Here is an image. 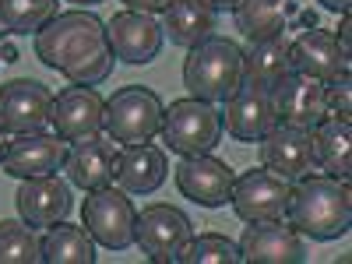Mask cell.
<instances>
[{"label": "cell", "instance_id": "obj_36", "mask_svg": "<svg viewBox=\"0 0 352 264\" xmlns=\"http://www.w3.org/2000/svg\"><path fill=\"white\" fill-rule=\"evenodd\" d=\"M8 36H11V32H8L4 25H0V60H4V46H8Z\"/></svg>", "mask_w": 352, "mask_h": 264}, {"label": "cell", "instance_id": "obj_28", "mask_svg": "<svg viewBox=\"0 0 352 264\" xmlns=\"http://www.w3.org/2000/svg\"><path fill=\"white\" fill-rule=\"evenodd\" d=\"M53 14H60L56 0H0V25L18 36L39 32Z\"/></svg>", "mask_w": 352, "mask_h": 264}, {"label": "cell", "instance_id": "obj_15", "mask_svg": "<svg viewBox=\"0 0 352 264\" xmlns=\"http://www.w3.org/2000/svg\"><path fill=\"white\" fill-rule=\"evenodd\" d=\"M240 254L250 264H303L307 261V243L292 226L282 219L272 222H247L240 236Z\"/></svg>", "mask_w": 352, "mask_h": 264}, {"label": "cell", "instance_id": "obj_22", "mask_svg": "<svg viewBox=\"0 0 352 264\" xmlns=\"http://www.w3.org/2000/svg\"><path fill=\"white\" fill-rule=\"evenodd\" d=\"M314 169H324V176L349 180L352 173V124L342 116H324L314 131Z\"/></svg>", "mask_w": 352, "mask_h": 264}, {"label": "cell", "instance_id": "obj_17", "mask_svg": "<svg viewBox=\"0 0 352 264\" xmlns=\"http://www.w3.org/2000/svg\"><path fill=\"white\" fill-rule=\"evenodd\" d=\"M14 204H18V215L32 229H50L71 215L74 197H71V184H64L53 173V176H36V180H21Z\"/></svg>", "mask_w": 352, "mask_h": 264}, {"label": "cell", "instance_id": "obj_32", "mask_svg": "<svg viewBox=\"0 0 352 264\" xmlns=\"http://www.w3.org/2000/svg\"><path fill=\"white\" fill-rule=\"evenodd\" d=\"M338 50L352 56V18L349 14H342V25H338Z\"/></svg>", "mask_w": 352, "mask_h": 264}, {"label": "cell", "instance_id": "obj_27", "mask_svg": "<svg viewBox=\"0 0 352 264\" xmlns=\"http://www.w3.org/2000/svg\"><path fill=\"white\" fill-rule=\"evenodd\" d=\"M43 240L25 219H0V264H39Z\"/></svg>", "mask_w": 352, "mask_h": 264}, {"label": "cell", "instance_id": "obj_14", "mask_svg": "<svg viewBox=\"0 0 352 264\" xmlns=\"http://www.w3.org/2000/svg\"><path fill=\"white\" fill-rule=\"evenodd\" d=\"M106 39L116 60L124 64H152L159 50H162V25L155 21V14H141V11H120L113 14V21L106 25Z\"/></svg>", "mask_w": 352, "mask_h": 264}, {"label": "cell", "instance_id": "obj_9", "mask_svg": "<svg viewBox=\"0 0 352 264\" xmlns=\"http://www.w3.org/2000/svg\"><path fill=\"white\" fill-rule=\"evenodd\" d=\"M53 124V92L36 78L0 85V127L8 134H39Z\"/></svg>", "mask_w": 352, "mask_h": 264}, {"label": "cell", "instance_id": "obj_5", "mask_svg": "<svg viewBox=\"0 0 352 264\" xmlns=\"http://www.w3.org/2000/svg\"><path fill=\"white\" fill-rule=\"evenodd\" d=\"M162 99L144 85H127L106 99V124L102 131L116 144H141L152 141L162 127Z\"/></svg>", "mask_w": 352, "mask_h": 264}, {"label": "cell", "instance_id": "obj_26", "mask_svg": "<svg viewBox=\"0 0 352 264\" xmlns=\"http://www.w3.org/2000/svg\"><path fill=\"white\" fill-rule=\"evenodd\" d=\"M43 261L50 264H96V240L81 226L56 222L43 236Z\"/></svg>", "mask_w": 352, "mask_h": 264}, {"label": "cell", "instance_id": "obj_37", "mask_svg": "<svg viewBox=\"0 0 352 264\" xmlns=\"http://www.w3.org/2000/svg\"><path fill=\"white\" fill-rule=\"evenodd\" d=\"M4 148H8V131L0 127V159H4Z\"/></svg>", "mask_w": 352, "mask_h": 264}, {"label": "cell", "instance_id": "obj_34", "mask_svg": "<svg viewBox=\"0 0 352 264\" xmlns=\"http://www.w3.org/2000/svg\"><path fill=\"white\" fill-rule=\"evenodd\" d=\"M204 4H208L212 11H232V8L240 4V0H204Z\"/></svg>", "mask_w": 352, "mask_h": 264}, {"label": "cell", "instance_id": "obj_16", "mask_svg": "<svg viewBox=\"0 0 352 264\" xmlns=\"http://www.w3.org/2000/svg\"><path fill=\"white\" fill-rule=\"evenodd\" d=\"M222 116V131L232 141H261L278 120H275V106H272V88L261 85H240L226 102Z\"/></svg>", "mask_w": 352, "mask_h": 264}, {"label": "cell", "instance_id": "obj_23", "mask_svg": "<svg viewBox=\"0 0 352 264\" xmlns=\"http://www.w3.org/2000/svg\"><path fill=\"white\" fill-rule=\"evenodd\" d=\"M215 32V11L204 0H169L162 11V36H169L173 46H197Z\"/></svg>", "mask_w": 352, "mask_h": 264}, {"label": "cell", "instance_id": "obj_11", "mask_svg": "<svg viewBox=\"0 0 352 264\" xmlns=\"http://www.w3.org/2000/svg\"><path fill=\"white\" fill-rule=\"evenodd\" d=\"M272 106H275V120L285 127H300V131H314L328 109V96H324V81L307 78L289 71L275 88H272Z\"/></svg>", "mask_w": 352, "mask_h": 264}, {"label": "cell", "instance_id": "obj_20", "mask_svg": "<svg viewBox=\"0 0 352 264\" xmlns=\"http://www.w3.org/2000/svg\"><path fill=\"white\" fill-rule=\"evenodd\" d=\"M289 60L296 74L331 81L338 74H349V56L338 50V39L324 28H307L303 36L289 43Z\"/></svg>", "mask_w": 352, "mask_h": 264}, {"label": "cell", "instance_id": "obj_33", "mask_svg": "<svg viewBox=\"0 0 352 264\" xmlns=\"http://www.w3.org/2000/svg\"><path fill=\"white\" fill-rule=\"evenodd\" d=\"M320 8H328V11H335V14H349L352 0H320Z\"/></svg>", "mask_w": 352, "mask_h": 264}, {"label": "cell", "instance_id": "obj_21", "mask_svg": "<svg viewBox=\"0 0 352 264\" xmlns=\"http://www.w3.org/2000/svg\"><path fill=\"white\" fill-rule=\"evenodd\" d=\"M169 176V159L159 144H124V152L116 155V187L127 194H155Z\"/></svg>", "mask_w": 352, "mask_h": 264}, {"label": "cell", "instance_id": "obj_18", "mask_svg": "<svg viewBox=\"0 0 352 264\" xmlns=\"http://www.w3.org/2000/svg\"><path fill=\"white\" fill-rule=\"evenodd\" d=\"M261 166L285 176V180H300V176H307L314 169L310 131L275 124L268 134L261 138Z\"/></svg>", "mask_w": 352, "mask_h": 264}, {"label": "cell", "instance_id": "obj_6", "mask_svg": "<svg viewBox=\"0 0 352 264\" xmlns=\"http://www.w3.org/2000/svg\"><path fill=\"white\" fill-rule=\"evenodd\" d=\"M190 236H194V226H190L187 212L173 208V204H148V208L134 219V243L155 264L180 261Z\"/></svg>", "mask_w": 352, "mask_h": 264}, {"label": "cell", "instance_id": "obj_10", "mask_svg": "<svg viewBox=\"0 0 352 264\" xmlns=\"http://www.w3.org/2000/svg\"><path fill=\"white\" fill-rule=\"evenodd\" d=\"M71 152V141H64L60 134H14L4 148V159H0V169L14 180H36V176H53L60 173Z\"/></svg>", "mask_w": 352, "mask_h": 264}, {"label": "cell", "instance_id": "obj_4", "mask_svg": "<svg viewBox=\"0 0 352 264\" xmlns=\"http://www.w3.org/2000/svg\"><path fill=\"white\" fill-rule=\"evenodd\" d=\"M166 148L176 155H204L222 141V113L212 102L201 99H180L162 109V127H159Z\"/></svg>", "mask_w": 352, "mask_h": 264}, {"label": "cell", "instance_id": "obj_8", "mask_svg": "<svg viewBox=\"0 0 352 264\" xmlns=\"http://www.w3.org/2000/svg\"><path fill=\"white\" fill-rule=\"evenodd\" d=\"M289 190L292 180L272 173V169H247L232 180V212L243 222H272V219H285L289 208Z\"/></svg>", "mask_w": 352, "mask_h": 264}, {"label": "cell", "instance_id": "obj_24", "mask_svg": "<svg viewBox=\"0 0 352 264\" xmlns=\"http://www.w3.org/2000/svg\"><path fill=\"white\" fill-rule=\"evenodd\" d=\"M232 14H236V28L250 39H268V36H278L289 28V21L300 14L296 0H240L236 8H232Z\"/></svg>", "mask_w": 352, "mask_h": 264}, {"label": "cell", "instance_id": "obj_13", "mask_svg": "<svg viewBox=\"0 0 352 264\" xmlns=\"http://www.w3.org/2000/svg\"><path fill=\"white\" fill-rule=\"evenodd\" d=\"M106 124V99L92 85H67L53 96V131L64 141H81L102 134Z\"/></svg>", "mask_w": 352, "mask_h": 264}, {"label": "cell", "instance_id": "obj_19", "mask_svg": "<svg viewBox=\"0 0 352 264\" xmlns=\"http://www.w3.org/2000/svg\"><path fill=\"white\" fill-rule=\"evenodd\" d=\"M116 144L113 138H81V141H71V152H67V180L81 190H99V187H109L113 176H116Z\"/></svg>", "mask_w": 352, "mask_h": 264}, {"label": "cell", "instance_id": "obj_35", "mask_svg": "<svg viewBox=\"0 0 352 264\" xmlns=\"http://www.w3.org/2000/svg\"><path fill=\"white\" fill-rule=\"evenodd\" d=\"M18 60V50L14 46H4V64H14Z\"/></svg>", "mask_w": 352, "mask_h": 264}, {"label": "cell", "instance_id": "obj_7", "mask_svg": "<svg viewBox=\"0 0 352 264\" xmlns=\"http://www.w3.org/2000/svg\"><path fill=\"white\" fill-rule=\"evenodd\" d=\"M134 204L131 194L120 187H99L85 197V229L106 250H127L134 243Z\"/></svg>", "mask_w": 352, "mask_h": 264}, {"label": "cell", "instance_id": "obj_3", "mask_svg": "<svg viewBox=\"0 0 352 264\" xmlns=\"http://www.w3.org/2000/svg\"><path fill=\"white\" fill-rule=\"evenodd\" d=\"M184 85L201 102H226L243 85V50L222 36H208L190 46V56L184 60Z\"/></svg>", "mask_w": 352, "mask_h": 264}, {"label": "cell", "instance_id": "obj_1", "mask_svg": "<svg viewBox=\"0 0 352 264\" xmlns=\"http://www.w3.org/2000/svg\"><path fill=\"white\" fill-rule=\"evenodd\" d=\"M36 56L71 85H102L113 74L116 56L106 39V21L88 11L53 14L36 32Z\"/></svg>", "mask_w": 352, "mask_h": 264}, {"label": "cell", "instance_id": "obj_38", "mask_svg": "<svg viewBox=\"0 0 352 264\" xmlns=\"http://www.w3.org/2000/svg\"><path fill=\"white\" fill-rule=\"evenodd\" d=\"M71 4H81L85 8V4H102V0H71Z\"/></svg>", "mask_w": 352, "mask_h": 264}, {"label": "cell", "instance_id": "obj_2", "mask_svg": "<svg viewBox=\"0 0 352 264\" xmlns=\"http://www.w3.org/2000/svg\"><path fill=\"white\" fill-rule=\"evenodd\" d=\"M289 226L310 236L317 243H331L345 236L352 226V190L349 180H335V176H300L292 180L289 190V208H285Z\"/></svg>", "mask_w": 352, "mask_h": 264}, {"label": "cell", "instance_id": "obj_25", "mask_svg": "<svg viewBox=\"0 0 352 264\" xmlns=\"http://www.w3.org/2000/svg\"><path fill=\"white\" fill-rule=\"evenodd\" d=\"M289 43H292V39H289L285 32L250 43V50L243 53V81H247V85H261V88H275V85L292 71Z\"/></svg>", "mask_w": 352, "mask_h": 264}, {"label": "cell", "instance_id": "obj_29", "mask_svg": "<svg viewBox=\"0 0 352 264\" xmlns=\"http://www.w3.org/2000/svg\"><path fill=\"white\" fill-rule=\"evenodd\" d=\"M240 243L226 240L222 232H201V236H190V243L180 254V264H240Z\"/></svg>", "mask_w": 352, "mask_h": 264}, {"label": "cell", "instance_id": "obj_31", "mask_svg": "<svg viewBox=\"0 0 352 264\" xmlns=\"http://www.w3.org/2000/svg\"><path fill=\"white\" fill-rule=\"evenodd\" d=\"M127 11H141V14H162L169 8V0H124Z\"/></svg>", "mask_w": 352, "mask_h": 264}, {"label": "cell", "instance_id": "obj_30", "mask_svg": "<svg viewBox=\"0 0 352 264\" xmlns=\"http://www.w3.org/2000/svg\"><path fill=\"white\" fill-rule=\"evenodd\" d=\"M349 74H338L331 81H324V96H328V109H335V116H342V120H349L352 113V88H349Z\"/></svg>", "mask_w": 352, "mask_h": 264}, {"label": "cell", "instance_id": "obj_12", "mask_svg": "<svg viewBox=\"0 0 352 264\" xmlns=\"http://www.w3.org/2000/svg\"><path fill=\"white\" fill-rule=\"evenodd\" d=\"M232 180H236V173L222 159H215L212 152L184 155L180 166H176V187H180V194L187 201L201 204V208H222V204H229Z\"/></svg>", "mask_w": 352, "mask_h": 264}]
</instances>
